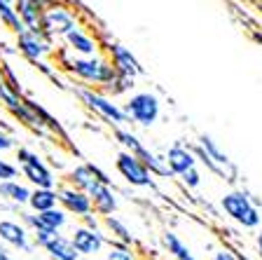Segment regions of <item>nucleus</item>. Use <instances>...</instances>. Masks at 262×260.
<instances>
[{"instance_id": "423d86ee", "label": "nucleus", "mask_w": 262, "mask_h": 260, "mask_svg": "<svg viewBox=\"0 0 262 260\" xmlns=\"http://www.w3.org/2000/svg\"><path fill=\"white\" fill-rule=\"evenodd\" d=\"M80 28L77 14L68 5L61 3H49L42 7V33L49 40L52 38H66L68 33Z\"/></svg>"}, {"instance_id": "f257e3e1", "label": "nucleus", "mask_w": 262, "mask_h": 260, "mask_svg": "<svg viewBox=\"0 0 262 260\" xmlns=\"http://www.w3.org/2000/svg\"><path fill=\"white\" fill-rule=\"evenodd\" d=\"M66 68L73 77L87 82L94 87H108L113 82V77L117 75L115 68L110 66L108 56L96 54V56H73V59L66 61Z\"/></svg>"}, {"instance_id": "f8f14e48", "label": "nucleus", "mask_w": 262, "mask_h": 260, "mask_svg": "<svg viewBox=\"0 0 262 260\" xmlns=\"http://www.w3.org/2000/svg\"><path fill=\"white\" fill-rule=\"evenodd\" d=\"M16 52H21L26 59L40 64V61L52 52V40H49L42 31H24L21 35L16 38Z\"/></svg>"}, {"instance_id": "7c9ffc66", "label": "nucleus", "mask_w": 262, "mask_h": 260, "mask_svg": "<svg viewBox=\"0 0 262 260\" xmlns=\"http://www.w3.org/2000/svg\"><path fill=\"white\" fill-rule=\"evenodd\" d=\"M180 183L190 190L199 188V185H202V173H199V169H190L187 173H183V176H180Z\"/></svg>"}, {"instance_id": "bb28decb", "label": "nucleus", "mask_w": 262, "mask_h": 260, "mask_svg": "<svg viewBox=\"0 0 262 260\" xmlns=\"http://www.w3.org/2000/svg\"><path fill=\"white\" fill-rule=\"evenodd\" d=\"M115 138H117V143H120V146L124 148L126 152H131V155H136V152L143 148V141H141V138H138L134 131L124 129V127L115 129Z\"/></svg>"}, {"instance_id": "393cba45", "label": "nucleus", "mask_w": 262, "mask_h": 260, "mask_svg": "<svg viewBox=\"0 0 262 260\" xmlns=\"http://www.w3.org/2000/svg\"><path fill=\"white\" fill-rule=\"evenodd\" d=\"M0 24H3L12 35H16V38L26 31L24 24H21V19H19V14H16L14 3H7V0H0Z\"/></svg>"}, {"instance_id": "9d476101", "label": "nucleus", "mask_w": 262, "mask_h": 260, "mask_svg": "<svg viewBox=\"0 0 262 260\" xmlns=\"http://www.w3.org/2000/svg\"><path fill=\"white\" fill-rule=\"evenodd\" d=\"M56 192H59V209H63L68 216L80 221V218L89 216V213L94 211L92 199H89L87 192L75 190V188H71V185H59Z\"/></svg>"}, {"instance_id": "f03ea898", "label": "nucleus", "mask_w": 262, "mask_h": 260, "mask_svg": "<svg viewBox=\"0 0 262 260\" xmlns=\"http://www.w3.org/2000/svg\"><path fill=\"white\" fill-rule=\"evenodd\" d=\"M220 209H223V213L229 221H234L241 228H246V230L260 228L262 213L255 206V202L248 197V192H244V190H229V192H225L220 197Z\"/></svg>"}, {"instance_id": "39448f33", "label": "nucleus", "mask_w": 262, "mask_h": 260, "mask_svg": "<svg viewBox=\"0 0 262 260\" xmlns=\"http://www.w3.org/2000/svg\"><path fill=\"white\" fill-rule=\"evenodd\" d=\"M124 115L138 127H152L162 117V101L152 92H134L124 101Z\"/></svg>"}, {"instance_id": "f3484780", "label": "nucleus", "mask_w": 262, "mask_h": 260, "mask_svg": "<svg viewBox=\"0 0 262 260\" xmlns=\"http://www.w3.org/2000/svg\"><path fill=\"white\" fill-rule=\"evenodd\" d=\"M101 228H103V234L110 242H117V244H124V246H134V242H136L134 234H131V228L120 216L101 218Z\"/></svg>"}, {"instance_id": "6e6552de", "label": "nucleus", "mask_w": 262, "mask_h": 260, "mask_svg": "<svg viewBox=\"0 0 262 260\" xmlns=\"http://www.w3.org/2000/svg\"><path fill=\"white\" fill-rule=\"evenodd\" d=\"M68 239H71V244L80 253V258H94L98 253H105V249H108V237L103 232H94V230L82 228L80 223L73 225Z\"/></svg>"}, {"instance_id": "aec40b11", "label": "nucleus", "mask_w": 262, "mask_h": 260, "mask_svg": "<svg viewBox=\"0 0 262 260\" xmlns=\"http://www.w3.org/2000/svg\"><path fill=\"white\" fill-rule=\"evenodd\" d=\"M42 251L47 253L49 260H80V253L75 251V246L71 244V239L66 234H56Z\"/></svg>"}, {"instance_id": "9b49d317", "label": "nucleus", "mask_w": 262, "mask_h": 260, "mask_svg": "<svg viewBox=\"0 0 262 260\" xmlns=\"http://www.w3.org/2000/svg\"><path fill=\"white\" fill-rule=\"evenodd\" d=\"M0 242L7 249H16L21 253H31L35 249L31 242V232L21 225V221H12V218H3L0 221Z\"/></svg>"}, {"instance_id": "2eb2a0df", "label": "nucleus", "mask_w": 262, "mask_h": 260, "mask_svg": "<svg viewBox=\"0 0 262 260\" xmlns=\"http://www.w3.org/2000/svg\"><path fill=\"white\" fill-rule=\"evenodd\" d=\"M164 162H166V167H169L171 176H183V173H187L190 169H196V155L192 148L183 146V143H173V146L166 150V155H164Z\"/></svg>"}, {"instance_id": "f704fd0d", "label": "nucleus", "mask_w": 262, "mask_h": 260, "mask_svg": "<svg viewBox=\"0 0 262 260\" xmlns=\"http://www.w3.org/2000/svg\"><path fill=\"white\" fill-rule=\"evenodd\" d=\"M255 249H257V255H260V260H262V230L255 234Z\"/></svg>"}, {"instance_id": "0eeeda50", "label": "nucleus", "mask_w": 262, "mask_h": 260, "mask_svg": "<svg viewBox=\"0 0 262 260\" xmlns=\"http://www.w3.org/2000/svg\"><path fill=\"white\" fill-rule=\"evenodd\" d=\"M115 169L120 173L124 183H129L131 188H155V176L147 171V167L131 152L122 150L115 157Z\"/></svg>"}, {"instance_id": "473e14b6", "label": "nucleus", "mask_w": 262, "mask_h": 260, "mask_svg": "<svg viewBox=\"0 0 262 260\" xmlns=\"http://www.w3.org/2000/svg\"><path fill=\"white\" fill-rule=\"evenodd\" d=\"M211 260H246V258H241V255L236 253L234 249H229V246H223V249H218L215 253L211 255Z\"/></svg>"}, {"instance_id": "c9c22d12", "label": "nucleus", "mask_w": 262, "mask_h": 260, "mask_svg": "<svg viewBox=\"0 0 262 260\" xmlns=\"http://www.w3.org/2000/svg\"><path fill=\"white\" fill-rule=\"evenodd\" d=\"M10 249H7V246L5 244H3V242H0V260H7V258H10Z\"/></svg>"}, {"instance_id": "c85d7f7f", "label": "nucleus", "mask_w": 262, "mask_h": 260, "mask_svg": "<svg viewBox=\"0 0 262 260\" xmlns=\"http://www.w3.org/2000/svg\"><path fill=\"white\" fill-rule=\"evenodd\" d=\"M19 167L16 162H10V159L0 157V183H7V181H19Z\"/></svg>"}, {"instance_id": "ddd939ff", "label": "nucleus", "mask_w": 262, "mask_h": 260, "mask_svg": "<svg viewBox=\"0 0 262 260\" xmlns=\"http://www.w3.org/2000/svg\"><path fill=\"white\" fill-rule=\"evenodd\" d=\"M89 199H92V206H94V213L98 218H108V216H115L117 209H120V197L117 192L113 190L110 183H96L89 188Z\"/></svg>"}, {"instance_id": "5701e85b", "label": "nucleus", "mask_w": 262, "mask_h": 260, "mask_svg": "<svg viewBox=\"0 0 262 260\" xmlns=\"http://www.w3.org/2000/svg\"><path fill=\"white\" fill-rule=\"evenodd\" d=\"M136 157L145 164L147 171L152 173V176H157V178H171V171H169V167H166V162H164V157L157 155V152H152L150 148L143 146L141 150L136 152Z\"/></svg>"}, {"instance_id": "20e7f679", "label": "nucleus", "mask_w": 262, "mask_h": 260, "mask_svg": "<svg viewBox=\"0 0 262 260\" xmlns=\"http://www.w3.org/2000/svg\"><path fill=\"white\" fill-rule=\"evenodd\" d=\"M16 167L21 176L33 185V190H56V176L54 171L45 164L35 150L31 148H16Z\"/></svg>"}, {"instance_id": "412c9836", "label": "nucleus", "mask_w": 262, "mask_h": 260, "mask_svg": "<svg viewBox=\"0 0 262 260\" xmlns=\"http://www.w3.org/2000/svg\"><path fill=\"white\" fill-rule=\"evenodd\" d=\"M162 246L173 260H196L194 253H192V249L173 232V230H164L162 232Z\"/></svg>"}, {"instance_id": "e433bc0d", "label": "nucleus", "mask_w": 262, "mask_h": 260, "mask_svg": "<svg viewBox=\"0 0 262 260\" xmlns=\"http://www.w3.org/2000/svg\"><path fill=\"white\" fill-rule=\"evenodd\" d=\"M5 85V71H3V68H0V87Z\"/></svg>"}, {"instance_id": "1a4fd4ad", "label": "nucleus", "mask_w": 262, "mask_h": 260, "mask_svg": "<svg viewBox=\"0 0 262 260\" xmlns=\"http://www.w3.org/2000/svg\"><path fill=\"white\" fill-rule=\"evenodd\" d=\"M105 49H108L110 66L115 68L117 75H124V77H129V80H136L138 75H143L141 61L131 54L129 47H124V45H120V43H110Z\"/></svg>"}, {"instance_id": "2f4dec72", "label": "nucleus", "mask_w": 262, "mask_h": 260, "mask_svg": "<svg viewBox=\"0 0 262 260\" xmlns=\"http://www.w3.org/2000/svg\"><path fill=\"white\" fill-rule=\"evenodd\" d=\"M80 225L82 228H87V230H94V232H103V228H101V218L96 216V213H89V216L80 218Z\"/></svg>"}, {"instance_id": "a878e982", "label": "nucleus", "mask_w": 262, "mask_h": 260, "mask_svg": "<svg viewBox=\"0 0 262 260\" xmlns=\"http://www.w3.org/2000/svg\"><path fill=\"white\" fill-rule=\"evenodd\" d=\"M40 223H42L45 230H52V232H61L63 228H68V223H71V216L63 211V209H52V211H45V213H38Z\"/></svg>"}, {"instance_id": "cd10ccee", "label": "nucleus", "mask_w": 262, "mask_h": 260, "mask_svg": "<svg viewBox=\"0 0 262 260\" xmlns=\"http://www.w3.org/2000/svg\"><path fill=\"white\" fill-rule=\"evenodd\" d=\"M103 260H138V258L131 246L117 244V242H110L108 239V249H105V253H103Z\"/></svg>"}, {"instance_id": "4be33fe9", "label": "nucleus", "mask_w": 262, "mask_h": 260, "mask_svg": "<svg viewBox=\"0 0 262 260\" xmlns=\"http://www.w3.org/2000/svg\"><path fill=\"white\" fill-rule=\"evenodd\" d=\"M59 206V192L56 190H33L28 199V211L31 213H45Z\"/></svg>"}, {"instance_id": "c756f323", "label": "nucleus", "mask_w": 262, "mask_h": 260, "mask_svg": "<svg viewBox=\"0 0 262 260\" xmlns=\"http://www.w3.org/2000/svg\"><path fill=\"white\" fill-rule=\"evenodd\" d=\"M131 87H134V80H129L124 75H115L113 82L105 87V92H113V96H120V94L131 92Z\"/></svg>"}, {"instance_id": "72a5a7b5", "label": "nucleus", "mask_w": 262, "mask_h": 260, "mask_svg": "<svg viewBox=\"0 0 262 260\" xmlns=\"http://www.w3.org/2000/svg\"><path fill=\"white\" fill-rule=\"evenodd\" d=\"M7 150H16V141L12 138L10 134H5V131L0 129V155Z\"/></svg>"}, {"instance_id": "4468645a", "label": "nucleus", "mask_w": 262, "mask_h": 260, "mask_svg": "<svg viewBox=\"0 0 262 260\" xmlns=\"http://www.w3.org/2000/svg\"><path fill=\"white\" fill-rule=\"evenodd\" d=\"M96 183H110V178L96 164H77V167H73L66 173V185L82 190V192H89V188Z\"/></svg>"}, {"instance_id": "6ab92c4d", "label": "nucleus", "mask_w": 262, "mask_h": 260, "mask_svg": "<svg viewBox=\"0 0 262 260\" xmlns=\"http://www.w3.org/2000/svg\"><path fill=\"white\" fill-rule=\"evenodd\" d=\"M33 188H28L21 181H7V183H0V199L10 202L12 206L21 209V206H28V199H31Z\"/></svg>"}, {"instance_id": "7ed1b4c3", "label": "nucleus", "mask_w": 262, "mask_h": 260, "mask_svg": "<svg viewBox=\"0 0 262 260\" xmlns=\"http://www.w3.org/2000/svg\"><path fill=\"white\" fill-rule=\"evenodd\" d=\"M75 94L94 115H98L103 122H108L115 129H120V127H124L126 122H129L124 115V108H122L113 96H108L105 92H96L92 87H75Z\"/></svg>"}, {"instance_id": "4c0bfd02", "label": "nucleus", "mask_w": 262, "mask_h": 260, "mask_svg": "<svg viewBox=\"0 0 262 260\" xmlns=\"http://www.w3.org/2000/svg\"><path fill=\"white\" fill-rule=\"evenodd\" d=\"M7 260H16V258H14V255H10V258H7Z\"/></svg>"}, {"instance_id": "dca6fc26", "label": "nucleus", "mask_w": 262, "mask_h": 260, "mask_svg": "<svg viewBox=\"0 0 262 260\" xmlns=\"http://www.w3.org/2000/svg\"><path fill=\"white\" fill-rule=\"evenodd\" d=\"M63 40L75 56H96V54H101V43H98L94 35H89L84 28H75V31L68 33Z\"/></svg>"}, {"instance_id": "a211bd4d", "label": "nucleus", "mask_w": 262, "mask_h": 260, "mask_svg": "<svg viewBox=\"0 0 262 260\" xmlns=\"http://www.w3.org/2000/svg\"><path fill=\"white\" fill-rule=\"evenodd\" d=\"M14 7L26 31H42V7L45 5L33 3V0H19V3H14Z\"/></svg>"}, {"instance_id": "b1692460", "label": "nucleus", "mask_w": 262, "mask_h": 260, "mask_svg": "<svg viewBox=\"0 0 262 260\" xmlns=\"http://www.w3.org/2000/svg\"><path fill=\"white\" fill-rule=\"evenodd\" d=\"M199 148L204 150V155H206V157H211L220 169H225V171H227L229 155L223 150V148H220V143L215 141L211 134H202V136H199Z\"/></svg>"}]
</instances>
